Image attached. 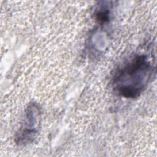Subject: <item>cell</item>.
<instances>
[{
  "mask_svg": "<svg viewBox=\"0 0 157 157\" xmlns=\"http://www.w3.org/2000/svg\"><path fill=\"white\" fill-rule=\"evenodd\" d=\"M155 74V67L146 55H136L114 72V91L126 98H137L146 89Z\"/></svg>",
  "mask_w": 157,
  "mask_h": 157,
  "instance_id": "obj_1",
  "label": "cell"
},
{
  "mask_svg": "<svg viewBox=\"0 0 157 157\" xmlns=\"http://www.w3.org/2000/svg\"><path fill=\"white\" fill-rule=\"evenodd\" d=\"M96 18L100 23H104L109 20V10L107 9L102 8L96 14Z\"/></svg>",
  "mask_w": 157,
  "mask_h": 157,
  "instance_id": "obj_2",
  "label": "cell"
}]
</instances>
